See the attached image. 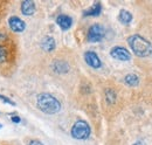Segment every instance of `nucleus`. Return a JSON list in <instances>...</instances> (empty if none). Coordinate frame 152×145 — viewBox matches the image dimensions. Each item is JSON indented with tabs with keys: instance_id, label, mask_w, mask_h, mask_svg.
<instances>
[{
	"instance_id": "obj_1",
	"label": "nucleus",
	"mask_w": 152,
	"mask_h": 145,
	"mask_svg": "<svg viewBox=\"0 0 152 145\" xmlns=\"http://www.w3.org/2000/svg\"><path fill=\"white\" fill-rule=\"evenodd\" d=\"M37 102H38L39 109L48 115L57 114L61 110V103L58 102L57 98H55L50 94H46V92L40 94L38 96Z\"/></svg>"
},
{
	"instance_id": "obj_2",
	"label": "nucleus",
	"mask_w": 152,
	"mask_h": 145,
	"mask_svg": "<svg viewBox=\"0 0 152 145\" xmlns=\"http://www.w3.org/2000/svg\"><path fill=\"white\" fill-rule=\"evenodd\" d=\"M131 49L134 54L137 56H140V57H144V56H148V55L151 53L152 51V46L151 43L142 35H132L129 37L128 40Z\"/></svg>"
},
{
	"instance_id": "obj_3",
	"label": "nucleus",
	"mask_w": 152,
	"mask_h": 145,
	"mask_svg": "<svg viewBox=\"0 0 152 145\" xmlns=\"http://www.w3.org/2000/svg\"><path fill=\"white\" fill-rule=\"evenodd\" d=\"M72 136L75 139H87L90 136V127L84 121H77L72 127Z\"/></svg>"
},
{
	"instance_id": "obj_4",
	"label": "nucleus",
	"mask_w": 152,
	"mask_h": 145,
	"mask_svg": "<svg viewBox=\"0 0 152 145\" xmlns=\"http://www.w3.org/2000/svg\"><path fill=\"white\" fill-rule=\"evenodd\" d=\"M105 34V31L103 28V26L95 23L93 26H90L89 31H88V41L89 42H98L101 41Z\"/></svg>"
},
{
	"instance_id": "obj_5",
	"label": "nucleus",
	"mask_w": 152,
	"mask_h": 145,
	"mask_svg": "<svg viewBox=\"0 0 152 145\" xmlns=\"http://www.w3.org/2000/svg\"><path fill=\"white\" fill-rule=\"evenodd\" d=\"M110 55L116 59V60H119V61H129L131 59V54L130 52L124 48V47H121V46H116L114 47L111 51H110Z\"/></svg>"
},
{
	"instance_id": "obj_6",
	"label": "nucleus",
	"mask_w": 152,
	"mask_h": 145,
	"mask_svg": "<svg viewBox=\"0 0 152 145\" xmlns=\"http://www.w3.org/2000/svg\"><path fill=\"white\" fill-rule=\"evenodd\" d=\"M84 60H86V62H87V64L88 66H90L91 68H99L101 66H102V62H101V60H99V57L97 56L95 52H91V51H89V52H86V54H84Z\"/></svg>"
},
{
	"instance_id": "obj_7",
	"label": "nucleus",
	"mask_w": 152,
	"mask_h": 145,
	"mask_svg": "<svg viewBox=\"0 0 152 145\" xmlns=\"http://www.w3.org/2000/svg\"><path fill=\"white\" fill-rule=\"evenodd\" d=\"M8 25L11 27V29L17 32V33L23 32L25 28H26V23L20 18H18V17H11L10 20H8Z\"/></svg>"
},
{
	"instance_id": "obj_8",
	"label": "nucleus",
	"mask_w": 152,
	"mask_h": 145,
	"mask_svg": "<svg viewBox=\"0 0 152 145\" xmlns=\"http://www.w3.org/2000/svg\"><path fill=\"white\" fill-rule=\"evenodd\" d=\"M56 22H57V25H58L63 31H67V29H69V28L72 27V25H73V19L70 18V17H68V15L61 14V15L57 17Z\"/></svg>"
},
{
	"instance_id": "obj_9",
	"label": "nucleus",
	"mask_w": 152,
	"mask_h": 145,
	"mask_svg": "<svg viewBox=\"0 0 152 145\" xmlns=\"http://www.w3.org/2000/svg\"><path fill=\"white\" fill-rule=\"evenodd\" d=\"M21 12L25 15H32L35 12V4L32 0H25L21 4Z\"/></svg>"
},
{
	"instance_id": "obj_10",
	"label": "nucleus",
	"mask_w": 152,
	"mask_h": 145,
	"mask_svg": "<svg viewBox=\"0 0 152 145\" xmlns=\"http://www.w3.org/2000/svg\"><path fill=\"white\" fill-rule=\"evenodd\" d=\"M55 46H56L55 40H54L52 36H46V37H43V40L41 41V47H42V49L46 51V52H52V51H54V49H55Z\"/></svg>"
},
{
	"instance_id": "obj_11",
	"label": "nucleus",
	"mask_w": 152,
	"mask_h": 145,
	"mask_svg": "<svg viewBox=\"0 0 152 145\" xmlns=\"http://www.w3.org/2000/svg\"><path fill=\"white\" fill-rule=\"evenodd\" d=\"M101 12H102V5L99 2H96L83 13V15L84 17H98L101 14Z\"/></svg>"
},
{
	"instance_id": "obj_12",
	"label": "nucleus",
	"mask_w": 152,
	"mask_h": 145,
	"mask_svg": "<svg viewBox=\"0 0 152 145\" xmlns=\"http://www.w3.org/2000/svg\"><path fill=\"white\" fill-rule=\"evenodd\" d=\"M118 19H119V21H121L123 25H129V23L132 21V14H131L129 11H126V10H121Z\"/></svg>"
},
{
	"instance_id": "obj_13",
	"label": "nucleus",
	"mask_w": 152,
	"mask_h": 145,
	"mask_svg": "<svg viewBox=\"0 0 152 145\" xmlns=\"http://www.w3.org/2000/svg\"><path fill=\"white\" fill-rule=\"evenodd\" d=\"M53 68L54 70L58 74H63V72H67L69 70V67H68V63L63 62V61H56L54 64H53Z\"/></svg>"
},
{
	"instance_id": "obj_14",
	"label": "nucleus",
	"mask_w": 152,
	"mask_h": 145,
	"mask_svg": "<svg viewBox=\"0 0 152 145\" xmlns=\"http://www.w3.org/2000/svg\"><path fill=\"white\" fill-rule=\"evenodd\" d=\"M124 81H125V83H126L128 86L134 87V86H137V84L139 83V77H138L136 74H129V75L125 76Z\"/></svg>"
},
{
	"instance_id": "obj_15",
	"label": "nucleus",
	"mask_w": 152,
	"mask_h": 145,
	"mask_svg": "<svg viewBox=\"0 0 152 145\" xmlns=\"http://www.w3.org/2000/svg\"><path fill=\"white\" fill-rule=\"evenodd\" d=\"M115 97H116V95H115V92L113 90H107V100H108V102L109 103H114L115 102Z\"/></svg>"
},
{
	"instance_id": "obj_16",
	"label": "nucleus",
	"mask_w": 152,
	"mask_h": 145,
	"mask_svg": "<svg viewBox=\"0 0 152 145\" xmlns=\"http://www.w3.org/2000/svg\"><path fill=\"white\" fill-rule=\"evenodd\" d=\"M7 60V53L6 51L0 46V63H4Z\"/></svg>"
},
{
	"instance_id": "obj_17",
	"label": "nucleus",
	"mask_w": 152,
	"mask_h": 145,
	"mask_svg": "<svg viewBox=\"0 0 152 145\" xmlns=\"http://www.w3.org/2000/svg\"><path fill=\"white\" fill-rule=\"evenodd\" d=\"M0 100H1V101H4V102H6V103H8L10 105H15V103H14L12 100H10L8 97H6V96H2V95H0Z\"/></svg>"
},
{
	"instance_id": "obj_18",
	"label": "nucleus",
	"mask_w": 152,
	"mask_h": 145,
	"mask_svg": "<svg viewBox=\"0 0 152 145\" xmlns=\"http://www.w3.org/2000/svg\"><path fill=\"white\" fill-rule=\"evenodd\" d=\"M28 145H43L40 141H38V139H32L29 143H28Z\"/></svg>"
},
{
	"instance_id": "obj_19",
	"label": "nucleus",
	"mask_w": 152,
	"mask_h": 145,
	"mask_svg": "<svg viewBox=\"0 0 152 145\" xmlns=\"http://www.w3.org/2000/svg\"><path fill=\"white\" fill-rule=\"evenodd\" d=\"M12 122L13 123H20L21 122V118H20L19 116H13L12 117Z\"/></svg>"
},
{
	"instance_id": "obj_20",
	"label": "nucleus",
	"mask_w": 152,
	"mask_h": 145,
	"mask_svg": "<svg viewBox=\"0 0 152 145\" xmlns=\"http://www.w3.org/2000/svg\"><path fill=\"white\" fill-rule=\"evenodd\" d=\"M133 145H143V143H142V142H136Z\"/></svg>"
},
{
	"instance_id": "obj_21",
	"label": "nucleus",
	"mask_w": 152,
	"mask_h": 145,
	"mask_svg": "<svg viewBox=\"0 0 152 145\" xmlns=\"http://www.w3.org/2000/svg\"><path fill=\"white\" fill-rule=\"evenodd\" d=\"M1 127H2V125H1V124H0V129H1Z\"/></svg>"
}]
</instances>
